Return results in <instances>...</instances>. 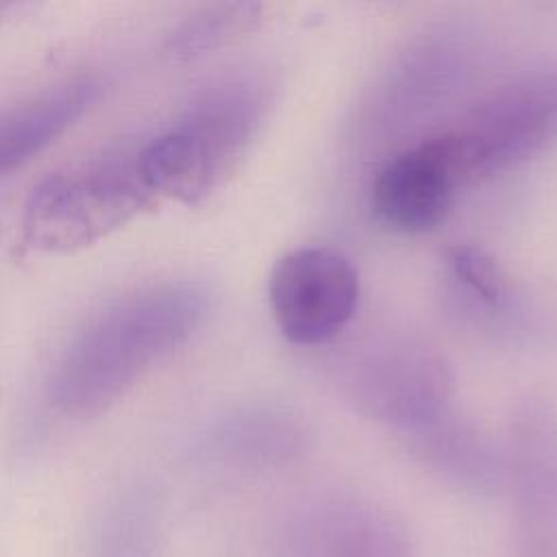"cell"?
I'll return each instance as SVG.
<instances>
[{
  "label": "cell",
  "mask_w": 557,
  "mask_h": 557,
  "mask_svg": "<svg viewBox=\"0 0 557 557\" xmlns=\"http://www.w3.org/2000/svg\"><path fill=\"white\" fill-rule=\"evenodd\" d=\"M292 557H418L409 529L392 511L361 498H322L287 524Z\"/></svg>",
  "instance_id": "cell-7"
},
{
  "label": "cell",
  "mask_w": 557,
  "mask_h": 557,
  "mask_svg": "<svg viewBox=\"0 0 557 557\" xmlns=\"http://www.w3.org/2000/svg\"><path fill=\"white\" fill-rule=\"evenodd\" d=\"M100 85L76 78L0 115V174L11 172L70 131L96 102Z\"/></svg>",
  "instance_id": "cell-10"
},
{
  "label": "cell",
  "mask_w": 557,
  "mask_h": 557,
  "mask_svg": "<svg viewBox=\"0 0 557 557\" xmlns=\"http://www.w3.org/2000/svg\"><path fill=\"white\" fill-rule=\"evenodd\" d=\"M440 135L463 185L520 168L557 141V70L496 89Z\"/></svg>",
  "instance_id": "cell-3"
},
{
  "label": "cell",
  "mask_w": 557,
  "mask_h": 557,
  "mask_svg": "<svg viewBox=\"0 0 557 557\" xmlns=\"http://www.w3.org/2000/svg\"><path fill=\"white\" fill-rule=\"evenodd\" d=\"M268 109L257 78H231L198 96L141 152L137 174L152 196L183 205L209 198L239 165Z\"/></svg>",
  "instance_id": "cell-2"
},
{
  "label": "cell",
  "mask_w": 557,
  "mask_h": 557,
  "mask_svg": "<svg viewBox=\"0 0 557 557\" xmlns=\"http://www.w3.org/2000/svg\"><path fill=\"white\" fill-rule=\"evenodd\" d=\"M507 474L516 557H557V409L531 398L511 418Z\"/></svg>",
  "instance_id": "cell-6"
},
{
  "label": "cell",
  "mask_w": 557,
  "mask_h": 557,
  "mask_svg": "<svg viewBox=\"0 0 557 557\" xmlns=\"http://www.w3.org/2000/svg\"><path fill=\"white\" fill-rule=\"evenodd\" d=\"M152 205L154 196L139 174H54L33 189L24 207L22 242L37 252L70 255L120 231Z\"/></svg>",
  "instance_id": "cell-4"
},
{
  "label": "cell",
  "mask_w": 557,
  "mask_h": 557,
  "mask_svg": "<svg viewBox=\"0 0 557 557\" xmlns=\"http://www.w3.org/2000/svg\"><path fill=\"white\" fill-rule=\"evenodd\" d=\"M9 9H11L9 4H2V2H0V22H2V17L7 15V11H9Z\"/></svg>",
  "instance_id": "cell-13"
},
{
  "label": "cell",
  "mask_w": 557,
  "mask_h": 557,
  "mask_svg": "<svg viewBox=\"0 0 557 557\" xmlns=\"http://www.w3.org/2000/svg\"><path fill=\"white\" fill-rule=\"evenodd\" d=\"M268 300L285 339L300 346L324 344L355 315L359 276L333 248H296L276 259L268 278Z\"/></svg>",
  "instance_id": "cell-5"
},
{
  "label": "cell",
  "mask_w": 557,
  "mask_h": 557,
  "mask_svg": "<svg viewBox=\"0 0 557 557\" xmlns=\"http://www.w3.org/2000/svg\"><path fill=\"white\" fill-rule=\"evenodd\" d=\"M446 263L453 276L479 302L500 307L509 296V281L496 259L479 246L459 244L446 252Z\"/></svg>",
  "instance_id": "cell-12"
},
{
  "label": "cell",
  "mask_w": 557,
  "mask_h": 557,
  "mask_svg": "<svg viewBox=\"0 0 557 557\" xmlns=\"http://www.w3.org/2000/svg\"><path fill=\"white\" fill-rule=\"evenodd\" d=\"M263 20L259 2H218L207 4L181 20L163 41V50L174 63H189L222 50L252 30Z\"/></svg>",
  "instance_id": "cell-11"
},
{
  "label": "cell",
  "mask_w": 557,
  "mask_h": 557,
  "mask_svg": "<svg viewBox=\"0 0 557 557\" xmlns=\"http://www.w3.org/2000/svg\"><path fill=\"white\" fill-rule=\"evenodd\" d=\"M463 181L440 135L398 152L374 181L379 218L400 233H426L450 213Z\"/></svg>",
  "instance_id": "cell-8"
},
{
  "label": "cell",
  "mask_w": 557,
  "mask_h": 557,
  "mask_svg": "<svg viewBox=\"0 0 557 557\" xmlns=\"http://www.w3.org/2000/svg\"><path fill=\"white\" fill-rule=\"evenodd\" d=\"M352 385L366 413L413 435L448 418L446 370L422 350H392L368 359Z\"/></svg>",
  "instance_id": "cell-9"
},
{
  "label": "cell",
  "mask_w": 557,
  "mask_h": 557,
  "mask_svg": "<svg viewBox=\"0 0 557 557\" xmlns=\"http://www.w3.org/2000/svg\"><path fill=\"white\" fill-rule=\"evenodd\" d=\"M207 313L209 292L189 281L139 289L109 305L65 350L50 385L52 403L72 418L104 413L181 348Z\"/></svg>",
  "instance_id": "cell-1"
}]
</instances>
